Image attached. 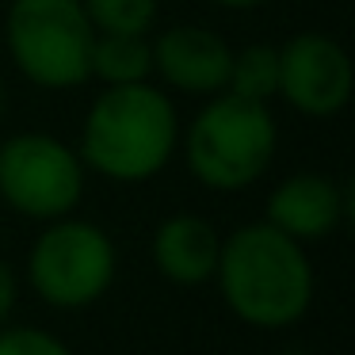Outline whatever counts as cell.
Wrapping results in <instances>:
<instances>
[{
    "instance_id": "cell-8",
    "label": "cell",
    "mask_w": 355,
    "mask_h": 355,
    "mask_svg": "<svg viewBox=\"0 0 355 355\" xmlns=\"http://www.w3.org/2000/svg\"><path fill=\"white\" fill-rule=\"evenodd\" d=\"M233 46L202 24H176L153 39V77L161 88L180 96H218L225 92Z\"/></svg>"
},
{
    "instance_id": "cell-7",
    "label": "cell",
    "mask_w": 355,
    "mask_h": 355,
    "mask_svg": "<svg viewBox=\"0 0 355 355\" xmlns=\"http://www.w3.org/2000/svg\"><path fill=\"white\" fill-rule=\"evenodd\" d=\"M355 65L340 39L298 31L279 42V100L306 119H336L352 103Z\"/></svg>"
},
{
    "instance_id": "cell-13",
    "label": "cell",
    "mask_w": 355,
    "mask_h": 355,
    "mask_svg": "<svg viewBox=\"0 0 355 355\" xmlns=\"http://www.w3.org/2000/svg\"><path fill=\"white\" fill-rule=\"evenodd\" d=\"M96 35H149L161 0H80Z\"/></svg>"
},
{
    "instance_id": "cell-5",
    "label": "cell",
    "mask_w": 355,
    "mask_h": 355,
    "mask_svg": "<svg viewBox=\"0 0 355 355\" xmlns=\"http://www.w3.org/2000/svg\"><path fill=\"white\" fill-rule=\"evenodd\" d=\"M119 271V248L111 233L85 218L42 222L27 252V283L50 309H88L111 291Z\"/></svg>"
},
{
    "instance_id": "cell-12",
    "label": "cell",
    "mask_w": 355,
    "mask_h": 355,
    "mask_svg": "<svg viewBox=\"0 0 355 355\" xmlns=\"http://www.w3.org/2000/svg\"><path fill=\"white\" fill-rule=\"evenodd\" d=\"M225 92L241 96V100H252V103L275 100V92H279V46L252 42L245 50H233Z\"/></svg>"
},
{
    "instance_id": "cell-10",
    "label": "cell",
    "mask_w": 355,
    "mask_h": 355,
    "mask_svg": "<svg viewBox=\"0 0 355 355\" xmlns=\"http://www.w3.org/2000/svg\"><path fill=\"white\" fill-rule=\"evenodd\" d=\"M218 252H222V233L202 214H168L149 241L157 275L168 279L172 286L214 283Z\"/></svg>"
},
{
    "instance_id": "cell-6",
    "label": "cell",
    "mask_w": 355,
    "mask_h": 355,
    "mask_svg": "<svg viewBox=\"0 0 355 355\" xmlns=\"http://www.w3.org/2000/svg\"><path fill=\"white\" fill-rule=\"evenodd\" d=\"M88 168L77 146L46 130H24L0 141V202L31 222H54L80 207Z\"/></svg>"
},
{
    "instance_id": "cell-15",
    "label": "cell",
    "mask_w": 355,
    "mask_h": 355,
    "mask_svg": "<svg viewBox=\"0 0 355 355\" xmlns=\"http://www.w3.org/2000/svg\"><path fill=\"white\" fill-rule=\"evenodd\" d=\"M16 302H19V275H16V268L0 256V324H8Z\"/></svg>"
},
{
    "instance_id": "cell-11",
    "label": "cell",
    "mask_w": 355,
    "mask_h": 355,
    "mask_svg": "<svg viewBox=\"0 0 355 355\" xmlns=\"http://www.w3.org/2000/svg\"><path fill=\"white\" fill-rule=\"evenodd\" d=\"M88 73L103 88L153 80V39L149 35H96Z\"/></svg>"
},
{
    "instance_id": "cell-9",
    "label": "cell",
    "mask_w": 355,
    "mask_h": 355,
    "mask_svg": "<svg viewBox=\"0 0 355 355\" xmlns=\"http://www.w3.org/2000/svg\"><path fill=\"white\" fill-rule=\"evenodd\" d=\"M347 210H352V199L340 180L324 172H294L271 187L263 222H271L298 245H309V241L332 237L347 222Z\"/></svg>"
},
{
    "instance_id": "cell-2",
    "label": "cell",
    "mask_w": 355,
    "mask_h": 355,
    "mask_svg": "<svg viewBox=\"0 0 355 355\" xmlns=\"http://www.w3.org/2000/svg\"><path fill=\"white\" fill-rule=\"evenodd\" d=\"M214 283L225 309L248 329H291L313 306L306 245L271 222H245L222 237Z\"/></svg>"
},
{
    "instance_id": "cell-3",
    "label": "cell",
    "mask_w": 355,
    "mask_h": 355,
    "mask_svg": "<svg viewBox=\"0 0 355 355\" xmlns=\"http://www.w3.org/2000/svg\"><path fill=\"white\" fill-rule=\"evenodd\" d=\"M279 149V123L268 103L218 92L207 96L195 119L180 130V153L210 191H245L260 184Z\"/></svg>"
},
{
    "instance_id": "cell-16",
    "label": "cell",
    "mask_w": 355,
    "mask_h": 355,
    "mask_svg": "<svg viewBox=\"0 0 355 355\" xmlns=\"http://www.w3.org/2000/svg\"><path fill=\"white\" fill-rule=\"evenodd\" d=\"M210 4L230 8V12H252V8H260V4H268V0H210Z\"/></svg>"
},
{
    "instance_id": "cell-4",
    "label": "cell",
    "mask_w": 355,
    "mask_h": 355,
    "mask_svg": "<svg viewBox=\"0 0 355 355\" xmlns=\"http://www.w3.org/2000/svg\"><path fill=\"white\" fill-rule=\"evenodd\" d=\"M96 27L80 0H12L4 16V46L19 77L46 92H73L92 73Z\"/></svg>"
},
{
    "instance_id": "cell-17",
    "label": "cell",
    "mask_w": 355,
    "mask_h": 355,
    "mask_svg": "<svg viewBox=\"0 0 355 355\" xmlns=\"http://www.w3.org/2000/svg\"><path fill=\"white\" fill-rule=\"evenodd\" d=\"M4 111H8V88H4V80H0V123H4Z\"/></svg>"
},
{
    "instance_id": "cell-14",
    "label": "cell",
    "mask_w": 355,
    "mask_h": 355,
    "mask_svg": "<svg viewBox=\"0 0 355 355\" xmlns=\"http://www.w3.org/2000/svg\"><path fill=\"white\" fill-rule=\"evenodd\" d=\"M0 355H73V347L39 324H0Z\"/></svg>"
},
{
    "instance_id": "cell-1",
    "label": "cell",
    "mask_w": 355,
    "mask_h": 355,
    "mask_svg": "<svg viewBox=\"0 0 355 355\" xmlns=\"http://www.w3.org/2000/svg\"><path fill=\"white\" fill-rule=\"evenodd\" d=\"M180 111L153 80L107 85L85 111L80 161L111 184H146L180 153Z\"/></svg>"
}]
</instances>
